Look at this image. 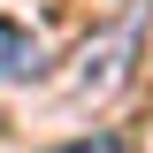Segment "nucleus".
Segmentation results:
<instances>
[{
  "label": "nucleus",
  "instance_id": "nucleus-1",
  "mask_svg": "<svg viewBox=\"0 0 153 153\" xmlns=\"http://www.w3.org/2000/svg\"><path fill=\"white\" fill-rule=\"evenodd\" d=\"M31 69H38V38L0 16V84H16V76H31Z\"/></svg>",
  "mask_w": 153,
  "mask_h": 153
},
{
  "label": "nucleus",
  "instance_id": "nucleus-2",
  "mask_svg": "<svg viewBox=\"0 0 153 153\" xmlns=\"http://www.w3.org/2000/svg\"><path fill=\"white\" fill-rule=\"evenodd\" d=\"M61 153H123V146H115V138L100 130V138H76V146H61Z\"/></svg>",
  "mask_w": 153,
  "mask_h": 153
}]
</instances>
